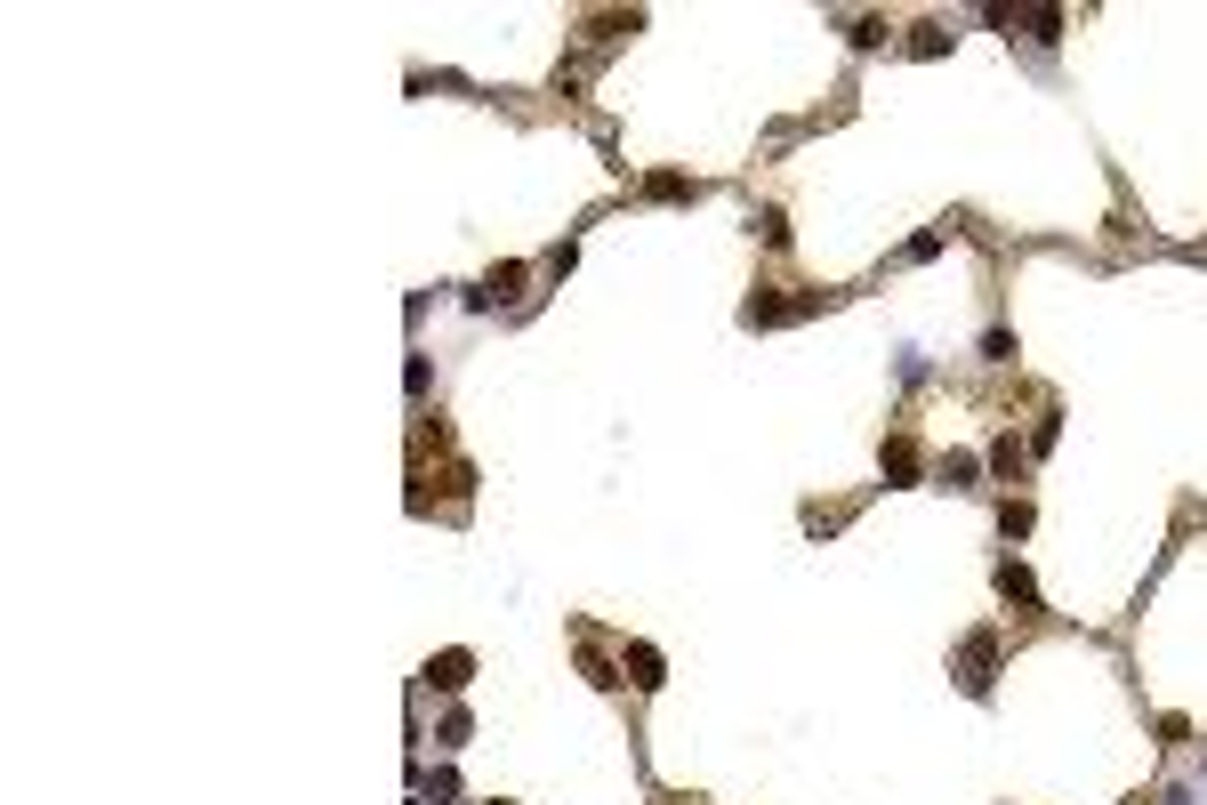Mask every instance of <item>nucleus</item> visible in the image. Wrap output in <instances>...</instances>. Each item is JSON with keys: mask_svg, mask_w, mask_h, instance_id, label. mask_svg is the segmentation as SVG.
Returning <instances> with one entry per match:
<instances>
[{"mask_svg": "<svg viewBox=\"0 0 1207 805\" xmlns=\"http://www.w3.org/2000/svg\"><path fill=\"white\" fill-rule=\"evenodd\" d=\"M990 677H998V636L982 628V636H966V653H958V685L966 693H990Z\"/></svg>", "mask_w": 1207, "mask_h": 805, "instance_id": "1", "label": "nucleus"}, {"mask_svg": "<svg viewBox=\"0 0 1207 805\" xmlns=\"http://www.w3.org/2000/svg\"><path fill=\"white\" fill-rule=\"evenodd\" d=\"M886 476H893V484H918V476H926V451L910 444V435H886Z\"/></svg>", "mask_w": 1207, "mask_h": 805, "instance_id": "2", "label": "nucleus"}, {"mask_svg": "<svg viewBox=\"0 0 1207 805\" xmlns=\"http://www.w3.org/2000/svg\"><path fill=\"white\" fill-rule=\"evenodd\" d=\"M998 596H1007V604H1022V613H1039V588H1030V573H1022V564H998Z\"/></svg>", "mask_w": 1207, "mask_h": 805, "instance_id": "3", "label": "nucleus"}, {"mask_svg": "<svg viewBox=\"0 0 1207 805\" xmlns=\"http://www.w3.org/2000/svg\"><path fill=\"white\" fill-rule=\"evenodd\" d=\"M467 668H475L467 653H443V660H427V685H435V693H459V685H467Z\"/></svg>", "mask_w": 1207, "mask_h": 805, "instance_id": "4", "label": "nucleus"}, {"mask_svg": "<svg viewBox=\"0 0 1207 805\" xmlns=\"http://www.w3.org/2000/svg\"><path fill=\"white\" fill-rule=\"evenodd\" d=\"M620 668H629V685H636V693L661 685V653H652V645H629V660H620Z\"/></svg>", "mask_w": 1207, "mask_h": 805, "instance_id": "5", "label": "nucleus"}, {"mask_svg": "<svg viewBox=\"0 0 1207 805\" xmlns=\"http://www.w3.org/2000/svg\"><path fill=\"white\" fill-rule=\"evenodd\" d=\"M515 282H524V266H492V275H483V290H475V307H499V298H515Z\"/></svg>", "mask_w": 1207, "mask_h": 805, "instance_id": "6", "label": "nucleus"}, {"mask_svg": "<svg viewBox=\"0 0 1207 805\" xmlns=\"http://www.w3.org/2000/svg\"><path fill=\"white\" fill-rule=\"evenodd\" d=\"M942 49H950V24H942V17L910 24V57H942Z\"/></svg>", "mask_w": 1207, "mask_h": 805, "instance_id": "7", "label": "nucleus"}, {"mask_svg": "<svg viewBox=\"0 0 1207 805\" xmlns=\"http://www.w3.org/2000/svg\"><path fill=\"white\" fill-rule=\"evenodd\" d=\"M644 193H652V201H693L701 186H693V178H676V170H661V178H644Z\"/></svg>", "mask_w": 1207, "mask_h": 805, "instance_id": "8", "label": "nucleus"}, {"mask_svg": "<svg viewBox=\"0 0 1207 805\" xmlns=\"http://www.w3.org/2000/svg\"><path fill=\"white\" fill-rule=\"evenodd\" d=\"M620 32H644V17L629 9V17H588V41H620Z\"/></svg>", "mask_w": 1207, "mask_h": 805, "instance_id": "9", "label": "nucleus"}, {"mask_svg": "<svg viewBox=\"0 0 1207 805\" xmlns=\"http://www.w3.org/2000/svg\"><path fill=\"white\" fill-rule=\"evenodd\" d=\"M845 41H853V49H886V17H853Z\"/></svg>", "mask_w": 1207, "mask_h": 805, "instance_id": "10", "label": "nucleus"}, {"mask_svg": "<svg viewBox=\"0 0 1207 805\" xmlns=\"http://www.w3.org/2000/svg\"><path fill=\"white\" fill-rule=\"evenodd\" d=\"M934 476L966 491V484H974V451H942V467H934Z\"/></svg>", "mask_w": 1207, "mask_h": 805, "instance_id": "11", "label": "nucleus"}, {"mask_svg": "<svg viewBox=\"0 0 1207 805\" xmlns=\"http://www.w3.org/2000/svg\"><path fill=\"white\" fill-rule=\"evenodd\" d=\"M756 242L781 250V242H789V218H781V210H756Z\"/></svg>", "mask_w": 1207, "mask_h": 805, "instance_id": "12", "label": "nucleus"}, {"mask_svg": "<svg viewBox=\"0 0 1207 805\" xmlns=\"http://www.w3.org/2000/svg\"><path fill=\"white\" fill-rule=\"evenodd\" d=\"M998 531H1007V540H1022V531H1030V508H1022V499H1007V508H998Z\"/></svg>", "mask_w": 1207, "mask_h": 805, "instance_id": "13", "label": "nucleus"}, {"mask_svg": "<svg viewBox=\"0 0 1207 805\" xmlns=\"http://www.w3.org/2000/svg\"><path fill=\"white\" fill-rule=\"evenodd\" d=\"M1030 32H1039V41H1062V9H1030Z\"/></svg>", "mask_w": 1207, "mask_h": 805, "instance_id": "14", "label": "nucleus"}]
</instances>
